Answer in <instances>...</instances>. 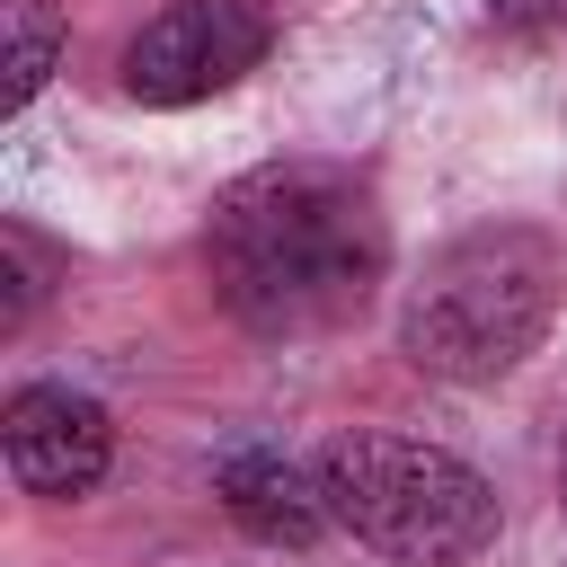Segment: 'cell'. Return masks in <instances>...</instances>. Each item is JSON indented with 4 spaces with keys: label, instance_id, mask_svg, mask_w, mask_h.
Returning a JSON list of instances; mask_svg holds the SVG:
<instances>
[{
    "label": "cell",
    "instance_id": "cell-8",
    "mask_svg": "<svg viewBox=\"0 0 567 567\" xmlns=\"http://www.w3.org/2000/svg\"><path fill=\"white\" fill-rule=\"evenodd\" d=\"M487 18L496 27H549V18H567V0H487Z\"/></svg>",
    "mask_w": 567,
    "mask_h": 567
},
{
    "label": "cell",
    "instance_id": "cell-1",
    "mask_svg": "<svg viewBox=\"0 0 567 567\" xmlns=\"http://www.w3.org/2000/svg\"><path fill=\"white\" fill-rule=\"evenodd\" d=\"M204 266L248 337H337L390 275V221L372 177L337 159H266L213 195Z\"/></svg>",
    "mask_w": 567,
    "mask_h": 567
},
{
    "label": "cell",
    "instance_id": "cell-7",
    "mask_svg": "<svg viewBox=\"0 0 567 567\" xmlns=\"http://www.w3.org/2000/svg\"><path fill=\"white\" fill-rule=\"evenodd\" d=\"M53 62H62V18L53 9H35V0H18L9 9V62H0V106L18 115L44 80H53Z\"/></svg>",
    "mask_w": 567,
    "mask_h": 567
},
{
    "label": "cell",
    "instance_id": "cell-3",
    "mask_svg": "<svg viewBox=\"0 0 567 567\" xmlns=\"http://www.w3.org/2000/svg\"><path fill=\"white\" fill-rule=\"evenodd\" d=\"M328 523L390 567H461L496 540V487L416 434H337L319 461Z\"/></svg>",
    "mask_w": 567,
    "mask_h": 567
},
{
    "label": "cell",
    "instance_id": "cell-5",
    "mask_svg": "<svg viewBox=\"0 0 567 567\" xmlns=\"http://www.w3.org/2000/svg\"><path fill=\"white\" fill-rule=\"evenodd\" d=\"M0 452H9V478H18L27 496L71 505V496H89V487L106 478V461H115V416H106L89 390H71V381H27V390H9V408H0Z\"/></svg>",
    "mask_w": 567,
    "mask_h": 567
},
{
    "label": "cell",
    "instance_id": "cell-4",
    "mask_svg": "<svg viewBox=\"0 0 567 567\" xmlns=\"http://www.w3.org/2000/svg\"><path fill=\"white\" fill-rule=\"evenodd\" d=\"M275 44L266 0H168L133 44H124V89L142 106H195L239 89Z\"/></svg>",
    "mask_w": 567,
    "mask_h": 567
},
{
    "label": "cell",
    "instance_id": "cell-2",
    "mask_svg": "<svg viewBox=\"0 0 567 567\" xmlns=\"http://www.w3.org/2000/svg\"><path fill=\"white\" fill-rule=\"evenodd\" d=\"M558 310V248L523 221H478L443 239L408 301H399V354L434 381H505Z\"/></svg>",
    "mask_w": 567,
    "mask_h": 567
},
{
    "label": "cell",
    "instance_id": "cell-6",
    "mask_svg": "<svg viewBox=\"0 0 567 567\" xmlns=\"http://www.w3.org/2000/svg\"><path fill=\"white\" fill-rule=\"evenodd\" d=\"M221 505L248 540L266 549H310L328 532V496H319V470L310 461H284V452H230L221 461Z\"/></svg>",
    "mask_w": 567,
    "mask_h": 567
},
{
    "label": "cell",
    "instance_id": "cell-9",
    "mask_svg": "<svg viewBox=\"0 0 567 567\" xmlns=\"http://www.w3.org/2000/svg\"><path fill=\"white\" fill-rule=\"evenodd\" d=\"M558 505H567V434H558Z\"/></svg>",
    "mask_w": 567,
    "mask_h": 567
}]
</instances>
